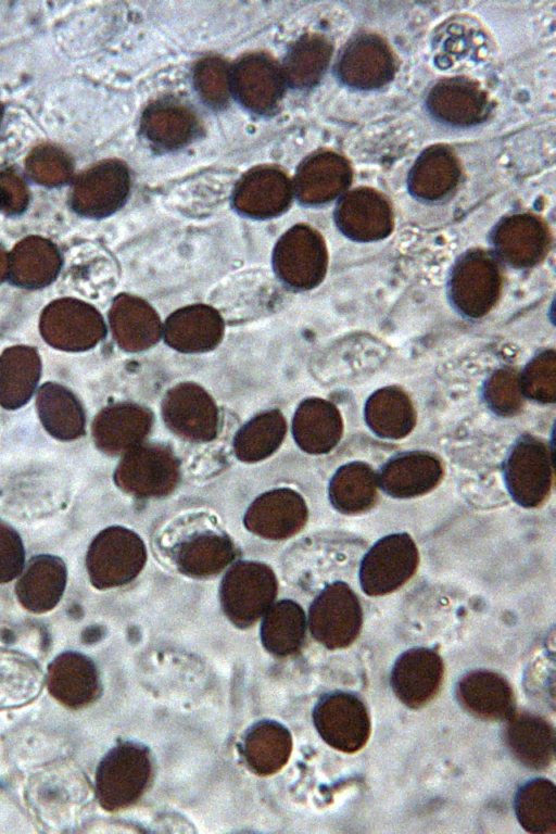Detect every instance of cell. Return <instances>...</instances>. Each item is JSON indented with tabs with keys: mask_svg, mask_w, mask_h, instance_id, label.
I'll return each mask as SVG.
<instances>
[{
	"mask_svg": "<svg viewBox=\"0 0 556 834\" xmlns=\"http://www.w3.org/2000/svg\"><path fill=\"white\" fill-rule=\"evenodd\" d=\"M285 78L277 63L264 53H250L230 70L231 92L248 110L265 114L279 103Z\"/></svg>",
	"mask_w": 556,
	"mask_h": 834,
	"instance_id": "7",
	"label": "cell"
},
{
	"mask_svg": "<svg viewBox=\"0 0 556 834\" xmlns=\"http://www.w3.org/2000/svg\"><path fill=\"white\" fill-rule=\"evenodd\" d=\"M339 179L337 162L332 156L320 154L306 160L299 168L296 191L302 200H320L333 192Z\"/></svg>",
	"mask_w": 556,
	"mask_h": 834,
	"instance_id": "22",
	"label": "cell"
},
{
	"mask_svg": "<svg viewBox=\"0 0 556 834\" xmlns=\"http://www.w3.org/2000/svg\"><path fill=\"white\" fill-rule=\"evenodd\" d=\"M194 112L174 99L150 104L141 117L143 136L156 148L174 150L191 142L199 131Z\"/></svg>",
	"mask_w": 556,
	"mask_h": 834,
	"instance_id": "13",
	"label": "cell"
},
{
	"mask_svg": "<svg viewBox=\"0 0 556 834\" xmlns=\"http://www.w3.org/2000/svg\"><path fill=\"white\" fill-rule=\"evenodd\" d=\"M372 429L382 437L400 438L413 425V414L405 400L394 394H384L372 401L367 409Z\"/></svg>",
	"mask_w": 556,
	"mask_h": 834,
	"instance_id": "24",
	"label": "cell"
},
{
	"mask_svg": "<svg viewBox=\"0 0 556 834\" xmlns=\"http://www.w3.org/2000/svg\"><path fill=\"white\" fill-rule=\"evenodd\" d=\"M29 191L24 179L13 169L0 170V212L18 215L25 211Z\"/></svg>",
	"mask_w": 556,
	"mask_h": 834,
	"instance_id": "25",
	"label": "cell"
},
{
	"mask_svg": "<svg viewBox=\"0 0 556 834\" xmlns=\"http://www.w3.org/2000/svg\"><path fill=\"white\" fill-rule=\"evenodd\" d=\"M441 656L432 648L413 647L395 660L390 684L395 696L407 707L417 709L438 693L443 680Z\"/></svg>",
	"mask_w": 556,
	"mask_h": 834,
	"instance_id": "8",
	"label": "cell"
},
{
	"mask_svg": "<svg viewBox=\"0 0 556 834\" xmlns=\"http://www.w3.org/2000/svg\"><path fill=\"white\" fill-rule=\"evenodd\" d=\"M193 84L201 99L211 108L223 109L229 101L230 68L218 56H205L197 62Z\"/></svg>",
	"mask_w": 556,
	"mask_h": 834,
	"instance_id": "23",
	"label": "cell"
},
{
	"mask_svg": "<svg viewBox=\"0 0 556 834\" xmlns=\"http://www.w3.org/2000/svg\"><path fill=\"white\" fill-rule=\"evenodd\" d=\"M328 59L327 45L316 36H304L287 53L282 75L294 88L313 86L320 77Z\"/></svg>",
	"mask_w": 556,
	"mask_h": 834,
	"instance_id": "20",
	"label": "cell"
},
{
	"mask_svg": "<svg viewBox=\"0 0 556 834\" xmlns=\"http://www.w3.org/2000/svg\"><path fill=\"white\" fill-rule=\"evenodd\" d=\"M130 175L118 160H104L81 172L73 181L70 203L79 215L103 217L118 208L129 192Z\"/></svg>",
	"mask_w": 556,
	"mask_h": 834,
	"instance_id": "6",
	"label": "cell"
},
{
	"mask_svg": "<svg viewBox=\"0 0 556 834\" xmlns=\"http://www.w3.org/2000/svg\"><path fill=\"white\" fill-rule=\"evenodd\" d=\"M3 113H4V108H3V105L0 103V124H1V121H2V117H3Z\"/></svg>",
	"mask_w": 556,
	"mask_h": 834,
	"instance_id": "26",
	"label": "cell"
},
{
	"mask_svg": "<svg viewBox=\"0 0 556 834\" xmlns=\"http://www.w3.org/2000/svg\"><path fill=\"white\" fill-rule=\"evenodd\" d=\"M505 721L504 742L510 755L529 769L546 768L555 754L553 726L529 711L514 712Z\"/></svg>",
	"mask_w": 556,
	"mask_h": 834,
	"instance_id": "12",
	"label": "cell"
},
{
	"mask_svg": "<svg viewBox=\"0 0 556 834\" xmlns=\"http://www.w3.org/2000/svg\"><path fill=\"white\" fill-rule=\"evenodd\" d=\"M378 486V476L367 463L352 462L340 467L333 476L331 502L341 513H364L375 505Z\"/></svg>",
	"mask_w": 556,
	"mask_h": 834,
	"instance_id": "16",
	"label": "cell"
},
{
	"mask_svg": "<svg viewBox=\"0 0 556 834\" xmlns=\"http://www.w3.org/2000/svg\"><path fill=\"white\" fill-rule=\"evenodd\" d=\"M291 750L289 730L273 720H262L249 728L241 747L247 766L258 775L278 772L288 762Z\"/></svg>",
	"mask_w": 556,
	"mask_h": 834,
	"instance_id": "15",
	"label": "cell"
},
{
	"mask_svg": "<svg viewBox=\"0 0 556 834\" xmlns=\"http://www.w3.org/2000/svg\"><path fill=\"white\" fill-rule=\"evenodd\" d=\"M552 463L546 446L532 438L513 446L504 460V480L518 505L532 508L546 500L552 486Z\"/></svg>",
	"mask_w": 556,
	"mask_h": 834,
	"instance_id": "5",
	"label": "cell"
},
{
	"mask_svg": "<svg viewBox=\"0 0 556 834\" xmlns=\"http://www.w3.org/2000/svg\"><path fill=\"white\" fill-rule=\"evenodd\" d=\"M290 198L289 178L273 166L250 170L241 178L233 194V201L240 210L260 216L281 211Z\"/></svg>",
	"mask_w": 556,
	"mask_h": 834,
	"instance_id": "14",
	"label": "cell"
},
{
	"mask_svg": "<svg viewBox=\"0 0 556 834\" xmlns=\"http://www.w3.org/2000/svg\"><path fill=\"white\" fill-rule=\"evenodd\" d=\"M514 809L519 824L529 833L553 834L556 831V788L552 781L535 778L516 792Z\"/></svg>",
	"mask_w": 556,
	"mask_h": 834,
	"instance_id": "17",
	"label": "cell"
},
{
	"mask_svg": "<svg viewBox=\"0 0 556 834\" xmlns=\"http://www.w3.org/2000/svg\"><path fill=\"white\" fill-rule=\"evenodd\" d=\"M362 624L361 603L354 591L342 581L326 586L311 607V633L328 649L351 645L357 637Z\"/></svg>",
	"mask_w": 556,
	"mask_h": 834,
	"instance_id": "4",
	"label": "cell"
},
{
	"mask_svg": "<svg viewBox=\"0 0 556 834\" xmlns=\"http://www.w3.org/2000/svg\"><path fill=\"white\" fill-rule=\"evenodd\" d=\"M313 721L320 737L343 753L362 749L370 736L368 709L362 698L349 692L321 696L314 707Z\"/></svg>",
	"mask_w": 556,
	"mask_h": 834,
	"instance_id": "3",
	"label": "cell"
},
{
	"mask_svg": "<svg viewBox=\"0 0 556 834\" xmlns=\"http://www.w3.org/2000/svg\"><path fill=\"white\" fill-rule=\"evenodd\" d=\"M46 683L51 696L72 709L88 706L100 694L94 662L78 652L58 655L48 667Z\"/></svg>",
	"mask_w": 556,
	"mask_h": 834,
	"instance_id": "9",
	"label": "cell"
},
{
	"mask_svg": "<svg viewBox=\"0 0 556 834\" xmlns=\"http://www.w3.org/2000/svg\"><path fill=\"white\" fill-rule=\"evenodd\" d=\"M458 704L476 718L489 721L507 720L515 712V696L508 681L490 670H471L457 681Z\"/></svg>",
	"mask_w": 556,
	"mask_h": 834,
	"instance_id": "10",
	"label": "cell"
},
{
	"mask_svg": "<svg viewBox=\"0 0 556 834\" xmlns=\"http://www.w3.org/2000/svg\"><path fill=\"white\" fill-rule=\"evenodd\" d=\"M152 775L149 749L138 743L123 742L100 761L96 772V796L109 811L136 803L148 787Z\"/></svg>",
	"mask_w": 556,
	"mask_h": 834,
	"instance_id": "1",
	"label": "cell"
},
{
	"mask_svg": "<svg viewBox=\"0 0 556 834\" xmlns=\"http://www.w3.org/2000/svg\"><path fill=\"white\" fill-rule=\"evenodd\" d=\"M43 675L27 656L0 650V709L27 704L40 692Z\"/></svg>",
	"mask_w": 556,
	"mask_h": 834,
	"instance_id": "18",
	"label": "cell"
},
{
	"mask_svg": "<svg viewBox=\"0 0 556 834\" xmlns=\"http://www.w3.org/2000/svg\"><path fill=\"white\" fill-rule=\"evenodd\" d=\"M418 559V548L408 533H392L381 538L362 559V590L369 596L397 590L415 573Z\"/></svg>",
	"mask_w": 556,
	"mask_h": 834,
	"instance_id": "2",
	"label": "cell"
},
{
	"mask_svg": "<svg viewBox=\"0 0 556 834\" xmlns=\"http://www.w3.org/2000/svg\"><path fill=\"white\" fill-rule=\"evenodd\" d=\"M305 619L301 608L290 602L278 604L262 628L264 647L276 656L295 653L303 643Z\"/></svg>",
	"mask_w": 556,
	"mask_h": 834,
	"instance_id": "19",
	"label": "cell"
},
{
	"mask_svg": "<svg viewBox=\"0 0 556 834\" xmlns=\"http://www.w3.org/2000/svg\"><path fill=\"white\" fill-rule=\"evenodd\" d=\"M378 476L382 491L396 498L424 495L442 480L441 460L428 452H407L388 460Z\"/></svg>",
	"mask_w": 556,
	"mask_h": 834,
	"instance_id": "11",
	"label": "cell"
},
{
	"mask_svg": "<svg viewBox=\"0 0 556 834\" xmlns=\"http://www.w3.org/2000/svg\"><path fill=\"white\" fill-rule=\"evenodd\" d=\"M28 177L38 185L58 187L68 182L74 173L71 156L61 148L40 144L25 160Z\"/></svg>",
	"mask_w": 556,
	"mask_h": 834,
	"instance_id": "21",
	"label": "cell"
}]
</instances>
